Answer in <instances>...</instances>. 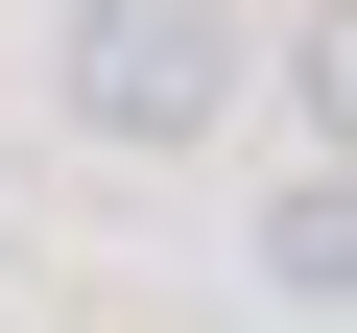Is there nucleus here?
<instances>
[{
	"mask_svg": "<svg viewBox=\"0 0 357 333\" xmlns=\"http://www.w3.org/2000/svg\"><path fill=\"white\" fill-rule=\"evenodd\" d=\"M262 309H333L357 333V166H286L262 191Z\"/></svg>",
	"mask_w": 357,
	"mask_h": 333,
	"instance_id": "2",
	"label": "nucleus"
},
{
	"mask_svg": "<svg viewBox=\"0 0 357 333\" xmlns=\"http://www.w3.org/2000/svg\"><path fill=\"white\" fill-rule=\"evenodd\" d=\"M262 72L310 95V166H357V0H310V24H262Z\"/></svg>",
	"mask_w": 357,
	"mask_h": 333,
	"instance_id": "3",
	"label": "nucleus"
},
{
	"mask_svg": "<svg viewBox=\"0 0 357 333\" xmlns=\"http://www.w3.org/2000/svg\"><path fill=\"white\" fill-rule=\"evenodd\" d=\"M48 95H72L96 143H143V166H191V143L262 95V0H72Z\"/></svg>",
	"mask_w": 357,
	"mask_h": 333,
	"instance_id": "1",
	"label": "nucleus"
}]
</instances>
